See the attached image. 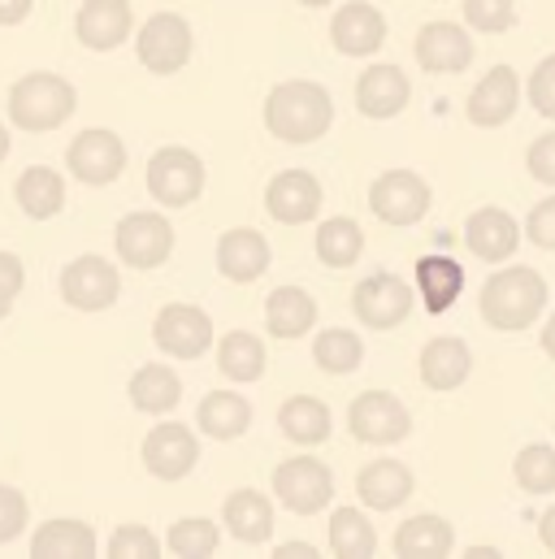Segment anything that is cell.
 Returning <instances> with one entry per match:
<instances>
[{"label":"cell","instance_id":"obj_1","mask_svg":"<svg viewBox=\"0 0 555 559\" xmlns=\"http://www.w3.org/2000/svg\"><path fill=\"white\" fill-rule=\"evenodd\" d=\"M334 122V100L321 83L291 79L265 96V131L282 143H317Z\"/></svg>","mask_w":555,"mask_h":559},{"label":"cell","instance_id":"obj_2","mask_svg":"<svg viewBox=\"0 0 555 559\" xmlns=\"http://www.w3.org/2000/svg\"><path fill=\"white\" fill-rule=\"evenodd\" d=\"M547 308V278L539 270H499L491 274L482 286V321L491 330H504V334H517V330H530Z\"/></svg>","mask_w":555,"mask_h":559},{"label":"cell","instance_id":"obj_3","mask_svg":"<svg viewBox=\"0 0 555 559\" xmlns=\"http://www.w3.org/2000/svg\"><path fill=\"white\" fill-rule=\"evenodd\" d=\"M74 109H79V92L61 74L35 70L9 87V122L26 135H44V131L66 127L74 118Z\"/></svg>","mask_w":555,"mask_h":559},{"label":"cell","instance_id":"obj_4","mask_svg":"<svg viewBox=\"0 0 555 559\" xmlns=\"http://www.w3.org/2000/svg\"><path fill=\"white\" fill-rule=\"evenodd\" d=\"M147 191L161 209H187L204 191V160L191 147H161L147 160Z\"/></svg>","mask_w":555,"mask_h":559},{"label":"cell","instance_id":"obj_5","mask_svg":"<svg viewBox=\"0 0 555 559\" xmlns=\"http://www.w3.org/2000/svg\"><path fill=\"white\" fill-rule=\"evenodd\" d=\"M274 495L278 503L295 516H312L330 508L334 499V477L317 455H291L274 468Z\"/></svg>","mask_w":555,"mask_h":559},{"label":"cell","instance_id":"obj_6","mask_svg":"<svg viewBox=\"0 0 555 559\" xmlns=\"http://www.w3.org/2000/svg\"><path fill=\"white\" fill-rule=\"evenodd\" d=\"M191 26L182 13H152L135 35V52L143 61V70L152 74H178L187 61H191Z\"/></svg>","mask_w":555,"mask_h":559},{"label":"cell","instance_id":"obj_7","mask_svg":"<svg viewBox=\"0 0 555 559\" xmlns=\"http://www.w3.org/2000/svg\"><path fill=\"white\" fill-rule=\"evenodd\" d=\"M347 429H352L356 442L391 447V442H404V438L413 433V413H409L404 400H395L391 391H365V395L352 400Z\"/></svg>","mask_w":555,"mask_h":559},{"label":"cell","instance_id":"obj_8","mask_svg":"<svg viewBox=\"0 0 555 559\" xmlns=\"http://www.w3.org/2000/svg\"><path fill=\"white\" fill-rule=\"evenodd\" d=\"M429 182L413 169H387L369 187V209L387 226H416L429 213Z\"/></svg>","mask_w":555,"mask_h":559},{"label":"cell","instance_id":"obj_9","mask_svg":"<svg viewBox=\"0 0 555 559\" xmlns=\"http://www.w3.org/2000/svg\"><path fill=\"white\" fill-rule=\"evenodd\" d=\"M66 165L83 187H109L127 169V143L118 140L114 131H105V127L79 131L74 143L66 147Z\"/></svg>","mask_w":555,"mask_h":559},{"label":"cell","instance_id":"obj_10","mask_svg":"<svg viewBox=\"0 0 555 559\" xmlns=\"http://www.w3.org/2000/svg\"><path fill=\"white\" fill-rule=\"evenodd\" d=\"M152 338L174 360H200L213 343V321L196 304H165L152 321Z\"/></svg>","mask_w":555,"mask_h":559},{"label":"cell","instance_id":"obj_11","mask_svg":"<svg viewBox=\"0 0 555 559\" xmlns=\"http://www.w3.org/2000/svg\"><path fill=\"white\" fill-rule=\"evenodd\" d=\"M352 312L369 330H395L413 312V286L395 274H369L352 290Z\"/></svg>","mask_w":555,"mask_h":559},{"label":"cell","instance_id":"obj_12","mask_svg":"<svg viewBox=\"0 0 555 559\" xmlns=\"http://www.w3.org/2000/svg\"><path fill=\"white\" fill-rule=\"evenodd\" d=\"M114 248H118L122 265H131V270H156L174 252V226L161 213H131V217L118 222Z\"/></svg>","mask_w":555,"mask_h":559},{"label":"cell","instance_id":"obj_13","mask_svg":"<svg viewBox=\"0 0 555 559\" xmlns=\"http://www.w3.org/2000/svg\"><path fill=\"white\" fill-rule=\"evenodd\" d=\"M122 295V274L105 257H79L61 270V299L79 312H105Z\"/></svg>","mask_w":555,"mask_h":559},{"label":"cell","instance_id":"obj_14","mask_svg":"<svg viewBox=\"0 0 555 559\" xmlns=\"http://www.w3.org/2000/svg\"><path fill=\"white\" fill-rule=\"evenodd\" d=\"M200 464V442L187 425L165 420L143 438V468L161 481H182Z\"/></svg>","mask_w":555,"mask_h":559},{"label":"cell","instance_id":"obj_15","mask_svg":"<svg viewBox=\"0 0 555 559\" xmlns=\"http://www.w3.org/2000/svg\"><path fill=\"white\" fill-rule=\"evenodd\" d=\"M135 31V13L127 0H87L79 13H74V35L83 48L92 52H114L131 39Z\"/></svg>","mask_w":555,"mask_h":559},{"label":"cell","instance_id":"obj_16","mask_svg":"<svg viewBox=\"0 0 555 559\" xmlns=\"http://www.w3.org/2000/svg\"><path fill=\"white\" fill-rule=\"evenodd\" d=\"M265 209L282 226H304L321 213V182L308 169H282L265 187Z\"/></svg>","mask_w":555,"mask_h":559},{"label":"cell","instance_id":"obj_17","mask_svg":"<svg viewBox=\"0 0 555 559\" xmlns=\"http://www.w3.org/2000/svg\"><path fill=\"white\" fill-rule=\"evenodd\" d=\"M416 66L425 74H460L469 70L473 61V39L464 26H451V22H429L416 31Z\"/></svg>","mask_w":555,"mask_h":559},{"label":"cell","instance_id":"obj_18","mask_svg":"<svg viewBox=\"0 0 555 559\" xmlns=\"http://www.w3.org/2000/svg\"><path fill=\"white\" fill-rule=\"evenodd\" d=\"M330 39L343 57H374L387 44V17L369 0H347L330 17Z\"/></svg>","mask_w":555,"mask_h":559},{"label":"cell","instance_id":"obj_19","mask_svg":"<svg viewBox=\"0 0 555 559\" xmlns=\"http://www.w3.org/2000/svg\"><path fill=\"white\" fill-rule=\"evenodd\" d=\"M413 100V83L400 66H369L361 79H356V109L374 122H387L395 114H404Z\"/></svg>","mask_w":555,"mask_h":559},{"label":"cell","instance_id":"obj_20","mask_svg":"<svg viewBox=\"0 0 555 559\" xmlns=\"http://www.w3.org/2000/svg\"><path fill=\"white\" fill-rule=\"evenodd\" d=\"M517 105H521V79H517V70L512 66H495V70H486V79L469 96V122L473 127H486V131L491 127H504V122H512Z\"/></svg>","mask_w":555,"mask_h":559},{"label":"cell","instance_id":"obj_21","mask_svg":"<svg viewBox=\"0 0 555 559\" xmlns=\"http://www.w3.org/2000/svg\"><path fill=\"white\" fill-rule=\"evenodd\" d=\"M217 270H222V278L239 282V286L257 282L270 270V243H265V235L252 230V226L226 230V235L217 239Z\"/></svg>","mask_w":555,"mask_h":559},{"label":"cell","instance_id":"obj_22","mask_svg":"<svg viewBox=\"0 0 555 559\" xmlns=\"http://www.w3.org/2000/svg\"><path fill=\"white\" fill-rule=\"evenodd\" d=\"M464 243H469V252H473L477 261L499 265V261H508V257L517 252L521 226H517V217L504 213V209H477V213L469 217V226H464Z\"/></svg>","mask_w":555,"mask_h":559},{"label":"cell","instance_id":"obj_23","mask_svg":"<svg viewBox=\"0 0 555 559\" xmlns=\"http://www.w3.org/2000/svg\"><path fill=\"white\" fill-rule=\"evenodd\" d=\"M413 473H409V464H400V460H374V464H365L361 468V477H356V495H361V503L365 508H374V512H395V508H404L409 499H413Z\"/></svg>","mask_w":555,"mask_h":559},{"label":"cell","instance_id":"obj_24","mask_svg":"<svg viewBox=\"0 0 555 559\" xmlns=\"http://www.w3.org/2000/svg\"><path fill=\"white\" fill-rule=\"evenodd\" d=\"M416 369H421V382L429 391H456V386H464V378L473 369V356H469V347L460 338L438 334V338H429L421 347V365Z\"/></svg>","mask_w":555,"mask_h":559},{"label":"cell","instance_id":"obj_25","mask_svg":"<svg viewBox=\"0 0 555 559\" xmlns=\"http://www.w3.org/2000/svg\"><path fill=\"white\" fill-rule=\"evenodd\" d=\"M222 521H226V530H231L239 543H248V547H261V543L274 538V503H270L261 490H252V486H244V490H235V495L226 499Z\"/></svg>","mask_w":555,"mask_h":559},{"label":"cell","instance_id":"obj_26","mask_svg":"<svg viewBox=\"0 0 555 559\" xmlns=\"http://www.w3.org/2000/svg\"><path fill=\"white\" fill-rule=\"evenodd\" d=\"M96 547V530L87 521H44L31 538V559H92Z\"/></svg>","mask_w":555,"mask_h":559},{"label":"cell","instance_id":"obj_27","mask_svg":"<svg viewBox=\"0 0 555 559\" xmlns=\"http://www.w3.org/2000/svg\"><path fill=\"white\" fill-rule=\"evenodd\" d=\"M13 200L31 222H48L66 209V178L48 165H31L22 169V178L13 182Z\"/></svg>","mask_w":555,"mask_h":559},{"label":"cell","instance_id":"obj_28","mask_svg":"<svg viewBox=\"0 0 555 559\" xmlns=\"http://www.w3.org/2000/svg\"><path fill=\"white\" fill-rule=\"evenodd\" d=\"M317 325V299L304 286H278L265 299V330L274 338H304Z\"/></svg>","mask_w":555,"mask_h":559},{"label":"cell","instance_id":"obj_29","mask_svg":"<svg viewBox=\"0 0 555 559\" xmlns=\"http://www.w3.org/2000/svg\"><path fill=\"white\" fill-rule=\"evenodd\" d=\"M278 429L286 442L295 447H317L330 438L334 420H330V408L317 400V395H291L282 408H278Z\"/></svg>","mask_w":555,"mask_h":559},{"label":"cell","instance_id":"obj_30","mask_svg":"<svg viewBox=\"0 0 555 559\" xmlns=\"http://www.w3.org/2000/svg\"><path fill=\"white\" fill-rule=\"evenodd\" d=\"M196 425L213 438V442H231V438H244L248 425H252V404L235 391H213L200 400L196 408Z\"/></svg>","mask_w":555,"mask_h":559},{"label":"cell","instance_id":"obj_31","mask_svg":"<svg viewBox=\"0 0 555 559\" xmlns=\"http://www.w3.org/2000/svg\"><path fill=\"white\" fill-rule=\"evenodd\" d=\"M416 290H421L425 312L442 317L460 299V290H464V270L451 257H421L416 261Z\"/></svg>","mask_w":555,"mask_h":559},{"label":"cell","instance_id":"obj_32","mask_svg":"<svg viewBox=\"0 0 555 559\" xmlns=\"http://www.w3.org/2000/svg\"><path fill=\"white\" fill-rule=\"evenodd\" d=\"M451 547H456V534H451V521L442 516H413L395 530L400 559H442L451 556Z\"/></svg>","mask_w":555,"mask_h":559},{"label":"cell","instance_id":"obj_33","mask_svg":"<svg viewBox=\"0 0 555 559\" xmlns=\"http://www.w3.org/2000/svg\"><path fill=\"white\" fill-rule=\"evenodd\" d=\"M127 395H131L135 413L165 417V413H174V408H178V400H182V382H178V373H174V369H165V365H143L135 378H131Z\"/></svg>","mask_w":555,"mask_h":559},{"label":"cell","instance_id":"obj_34","mask_svg":"<svg viewBox=\"0 0 555 559\" xmlns=\"http://www.w3.org/2000/svg\"><path fill=\"white\" fill-rule=\"evenodd\" d=\"M217 369L231 382H261L265 378V343L248 330H231L217 343Z\"/></svg>","mask_w":555,"mask_h":559},{"label":"cell","instance_id":"obj_35","mask_svg":"<svg viewBox=\"0 0 555 559\" xmlns=\"http://www.w3.org/2000/svg\"><path fill=\"white\" fill-rule=\"evenodd\" d=\"M365 252V230L352 217H330L317 226V261L330 270H347L356 265Z\"/></svg>","mask_w":555,"mask_h":559},{"label":"cell","instance_id":"obj_36","mask_svg":"<svg viewBox=\"0 0 555 559\" xmlns=\"http://www.w3.org/2000/svg\"><path fill=\"white\" fill-rule=\"evenodd\" d=\"M330 551L339 559H374L378 556V534L369 525L365 512L356 508H339L330 516Z\"/></svg>","mask_w":555,"mask_h":559},{"label":"cell","instance_id":"obj_37","mask_svg":"<svg viewBox=\"0 0 555 559\" xmlns=\"http://www.w3.org/2000/svg\"><path fill=\"white\" fill-rule=\"evenodd\" d=\"M312 360L321 373L339 378V373H356L361 360H365V343L352 334V330H321L317 343H312Z\"/></svg>","mask_w":555,"mask_h":559},{"label":"cell","instance_id":"obj_38","mask_svg":"<svg viewBox=\"0 0 555 559\" xmlns=\"http://www.w3.org/2000/svg\"><path fill=\"white\" fill-rule=\"evenodd\" d=\"M165 551L178 559H213L217 556V525L204 516H187L174 521L165 534Z\"/></svg>","mask_w":555,"mask_h":559},{"label":"cell","instance_id":"obj_39","mask_svg":"<svg viewBox=\"0 0 555 559\" xmlns=\"http://www.w3.org/2000/svg\"><path fill=\"white\" fill-rule=\"evenodd\" d=\"M512 477L526 495H552L555 490V447L547 442H530L521 447V455L512 460Z\"/></svg>","mask_w":555,"mask_h":559},{"label":"cell","instance_id":"obj_40","mask_svg":"<svg viewBox=\"0 0 555 559\" xmlns=\"http://www.w3.org/2000/svg\"><path fill=\"white\" fill-rule=\"evenodd\" d=\"M105 556L109 559H161L165 547L156 543V534H152L147 525H118L114 538H109V547H105Z\"/></svg>","mask_w":555,"mask_h":559},{"label":"cell","instance_id":"obj_41","mask_svg":"<svg viewBox=\"0 0 555 559\" xmlns=\"http://www.w3.org/2000/svg\"><path fill=\"white\" fill-rule=\"evenodd\" d=\"M464 22L482 35H499L517 22V4L512 0H464Z\"/></svg>","mask_w":555,"mask_h":559},{"label":"cell","instance_id":"obj_42","mask_svg":"<svg viewBox=\"0 0 555 559\" xmlns=\"http://www.w3.org/2000/svg\"><path fill=\"white\" fill-rule=\"evenodd\" d=\"M31 521V508H26V495L17 486H4L0 481V547L13 543Z\"/></svg>","mask_w":555,"mask_h":559},{"label":"cell","instance_id":"obj_43","mask_svg":"<svg viewBox=\"0 0 555 559\" xmlns=\"http://www.w3.org/2000/svg\"><path fill=\"white\" fill-rule=\"evenodd\" d=\"M526 92H530V105H534L543 118H552L555 122V52L534 66V74H530V87H526Z\"/></svg>","mask_w":555,"mask_h":559},{"label":"cell","instance_id":"obj_44","mask_svg":"<svg viewBox=\"0 0 555 559\" xmlns=\"http://www.w3.org/2000/svg\"><path fill=\"white\" fill-rule=\"evenodd\" d=\"M526 235H530V243H539L543 252H555V195L530 209V217H526Z\"/></svg>","mask_w":555,"mask_h":559},{"label":"cell","instance_id":"obj_45","mask_svg":"<svg viewBox=\"0 0 555 559\" xmlns=\"http://www.w3.org/2000/svg\"><path fill=\"white\" fill-rule=\"evenodd\" d=\"M526 165H530V178H539V182L555 187V131H552V135H543V140L530 143Z\"/></svg>","mask_w":555,"mask_h":559},{"label":"cell","instance_id":"obj_46","mask_svg":"<svg viewBox=\"0 0 555 559\" xmlns=\"http://www.w3.org/2000/svg\"><path fill=\"white\" fill-rule=\"evenodd\" d=\"M26 286V270L13 252H0V295L4 299H17V290Z\"/></svg>","mask_w":555,"mask_h":559},{"label":"cell","instance_id":"obj_47","mask_svg":"<svg viewBox=\"0 0 555 559\" xmlns=\"http://www.w3.org/2000/svg\"><path fill=\"white\" fill-rule=\"evenodd\" d=\"M31 4H35V0H0V26H17V22H26Z\"/></svg>","mask_w":555,"mask_h":559},{"label":"cell","instance_id":"obj_48","mask_svg":"<svg viewBox=\"0 0 555 559\" xmlns=\"http://www.w3.org/2000/svg\"><path fill=\"white\" fill-rule=\"evenodd\" d=\"M274 559H317V547H308V543H286V547H274Z\"/></svg>","mask_w":555,"mask_h":559},{"label":"cell","instance_id":"obj_49","mask_svg":"<svg viewBox=\"0 0 555 559\" xmlns=\"http://www.w3.org/2000/svg\"><path fill=\"white\" fill-rule=\"evenodd\" d=\"M539 538H543V551L555 556V508L552 512H543V521H539Z\"/></svg>","mask_w":555,"mask_h":559},{"label":"cell","instance_id":"obj_50","mask_svg":"<svg viewBox=\"0 0 555 559\" xmlns=\"http://www.w3.org/2000/svg\"><path fill=\"white\" fill-rule=\"evenodd\" d=\"M539 343H543V352H547V356L555 360V317L547 321V325H543V338H539Z\"/></svg>","mask_w":555,"mask_h":559},{"label":"cell","instance_id":"obj_51","mask_svg":"<svg viewBox=\"0 0 555 559\" xmlns=\"http://www.w3.org/2000/svg\"><path fill=\"white\" fill-rule=\"evenodd\" d=\"M9 156V131H4V122H0V160Z\"/></svg>","mask_w":555,"mask_h":559},{"label":"cell","instance_id":"obj_52","mask_svg":"<svg viewBox=\"0 0 555 559\" xmlns=\"http://www.w3.org/2000/svg\"><path fill=\"white\" fill-rule=\"evenodd\" d=\"M9 308H13V299H4V295H0V321L9 317Z\"/></svg>","mask_w":555,"mask_h":559},{"label":"cell","instance_id":"obj_53","mask_svg":"<svg viewBox=\"0 0 555 559\" xmlns=\"http://www.w3.org/2000/svg\"><path fill=\"white\" fill-rule=\"evenodd\" d=\"M299 4H308V9H321V4H334V0H299Z\"/></svg>","mask_w":555,"mask_h":559}]
</instances>
